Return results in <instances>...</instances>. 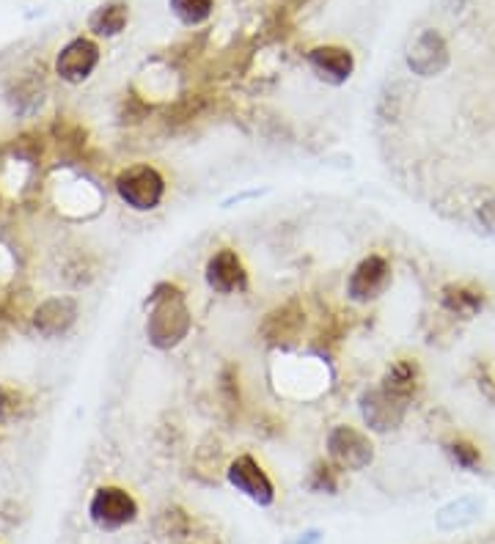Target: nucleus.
I'll use <instances>...</instances> for the list:
<instances>
[{"label":"nucleus","instance_id":"nucleus-1","mask_svg":"<svg viewBox=\"0 0 495 544\" xmlns=\"http://www.w3.org/2000/svg\"><path fill=\"white\" fill-rule=\"evenodd\" d=\"M193 330V316L185 303V294L171 283L157 286L149 297V316H146V338L154 349L168 352L176 349Z\"/></svg>","mask_w":495,"mask_h":544},{"label":"nucleus","instance_id":"nucleus-2","mask_svg":"<svg viewBox=\"0 0 495 544\" xmlns=\"http://www.w3.org/2000/svg\"><path fill=\"white\" fill-rule=\"evenodd\" d=\"M116 193L135 212H152L163 204L165 176L149 163L130 165L116 176Z\"/></svg>","mask_w":495,"mask_h":544},{"label":"nucleus","instance_id":"nucleus-3","mask_svg":"<svg viewBox=\"0 0 495 544\" xmlns=\"http://www.w3.org/2000/svg\"><path fill=\"white\" fill-rule=\"evenodd\" d=\"M325 448H328L330 465L336 470L361 473L374 462L372 437L350 424L333 426L325 437Z\"/></svg>","mask_w":495,"mask_h":544},{"label":"nucleus","instance_id":"nucleus-4","mask_svg":"<svg viewBox=\"0 0 495 544\" xmlns=\"http://www.w3.org/2000/svg\"><path fill=\"white\" fill-rule=\"evenodd\" d=\"M391 281H394L391 262L385 256H380V253H369V256H363L361 262L352 267L350 278H347V297H350L352 303L369 305L388 292Z\"/></svg>","mask_w":495,"mask_h":544},{"label":"nucleus","instance_id":"nucleus-5","mask_svg":"<svg viewBox=\"0 0 495 544\" xmlns=\"http://www.w3.org/2000/svg\"><path fill=\"white\" fill-rule=\"evenodd\" d=\"M88 517L99 531H119L138 520V503L121 487H99L88 501Z\"/></svg>","mask_w":495,"mask_h":544},{"label":"nucleus","instance_id":"nucleus-6","mask_svg":"<svg viewBox=\"0 0 495 544\" xmlns=\"http://www.w3.org/2000/svg\"><path fill=\"white\" fill-rule=\"evenodd\" d=\"M226 479L234 490L245 495L248 501L256 506H273L275 501V484L267 476V470L251 457V454H240L237 459H231L229 470H226Z\"/></svg>","mask_w":495,"mask_h":544},{"label":"nucleus","instance_id":"nucleus-7","mask_svg":"<svg viewBox=\"0 0 495 544\" xmlns=\"http://www.w3.org/2000/svg\"><path fill=\"white\" fill-rule=\"evenodd\" d=\"M407 415V402L396 399L388 391H383L380 385L372 391H363L361 396V418L369 432L385 435V432H394L402 426Z\"/></svg>","mask_w":495,"mask_h":544},{"label":"nucleus","instance_id":"nucleus-8","mask_svg":"<svg viewBox=\"0 0 495 544\" xmlns=\"http://www.w3.org/2000/svg\"><path fill=\"white\" fill-rule=\"evenodd\" d=\"M204 281L215 294H237L248 289V270L231 248H220L218 253L209 256L204 267Z\"/></svg>","mask_w":495,"mask_h":544},{"label":"nucleus","instance_id":"nucleus-9","mask_svg":"<svg viewBox=\"0 0 495 544\" xmlns=\"http://www.w3.org/2000/svg\"><path fill=\"white\" fill-rule=\"evenodd\" d=\"M99 64V47L86 36H77L66 44L64 50L55 58V75L61 77L64 83H83L91 77V72Z\"/></svg>","mask_w":495,"mask_h":544},{"label":"nucleus","instance_id":"nucleus-10","mask_svg":"<svg viewBox=\"0 0 495 544\" xmlns=\"http://www.w3.org/2000/svg\"><path fill=\"white\" fill-rule=\"evenodd\" d=\"M407 66L418 77H438L449 66V44L438 31L418 33L416 42L407 50Z\"/></svg>","mask_w":495,"mask_h":544},{"label":"nucleus","instance_id":"nucleus-11","mask_svg":"<svg viewBox=\"0 0 495 544\" xmlns=\"http://www.w3.org/2000/svg\"><path fill=\"white\" fill-rule=\"evenodd\" d=\"M308 66L328 86H344L352 77V72H355V58H352L347 47H339V44H319V47H314L308 53Z\"/></svg>","mask_w":495,"mask_h":544},{"label":"nucleus","instance_id":"nucleus-12","mask_svg":"<svg viewBox=\"0 0 495 544\" xmlns=\"http://www.w3.org/2000/svg\"><path fill=\"white\" fill-rule=\"evenodd\" d=\"M77 303L72 297H50L33 311V327L44 338L64 336L69 327L75 325Z\"/></svg>","mask_w":495,"mask_h":544},{"label":"nucleus","instance_id":"nucleus-13","mask_svg":"<svg viewBox=\"0 0 495 544\" xmlns=\"http://www.w3.org/2000/svg\"><path fill=\"white\" fill-rule=\"evenodd\" d=\"M440 305L451 316L471 319L484 308V294L479 289H473V286H465V283H446L440 289Z\"/></svg>","mask_w":495,"mask_h":544},{"label":"nucleus","instance_id":"nucleus-14","mask_svg":"<svg viewBox=\"0 0 495 544\" xmlns=\"http://www.w3.org/2000/svg\"><path fill=\"white\" fill-rule=\"evenodd\" d=\"M484 503L473 495H465V498H457V501L446 503L438 514H435V525L440 531H460V528H468L479 517H482Z\"/></svg>","mask_w":495,"mask_h":544},{"label":"nucleus","instance_id":"nucleus-15","mask_svg":"<svg viewBox=\"0 0 495 544\" xmlns=\"http://www.w3.org/2000/svg\"><path fill=\"white\" fill-rule=\"evenodd\" d=\"M418 380H421V374H418V366L413 360H396L394 366L383 374L380 388L410 404V399L418 391Z\"/></svg>","mask_w":495,"mask_h":544},{"label":"nucleus","instance_id":"nucleus-16","mask_svg":"<svg viewBox=\"0 0 495 544\" xmlns=\"http://www.w3.org/2000/svg\"><path fill=\"white\" fill-rule=\"evenodd\" d=\"M127 22H130V6L124 0H110L88 17V28L97 36H119L127 28Z\"/></svg>","mask_w":495,"mask_h":544},{"label":"nucleus","instance_id":"nucleus-17","mask_svg":"<svg viewBox=\"0 0 495 544\" xmlns=\"http://www.w3.org/2000/svg\"><path fill=\"white\" fill-rule=\"evenodd\" d=\"M168 6L174 11V17L182 25H201L212 17L215 11V0H168Z\"/></svg>","mask_w":495,"mask_h":544},{"label":"nucleus","instance_id":"nucleus-18","mask_svg":"<svg viewBox=\"0 0 495 544\" xmlns=\"http://www.w3.org/2000/svg\"><path fill=\"white\" fill-rule=\"evenodd\" d=\"M446 451H449L451 462L462 470H476L482 465L479 448L473 446V443H468V440H451L449 446H446Z\"/></svg>","mask_w":495,"mask_h":544},{"label":"nucleus","instance_id":"nucleus-19","mask_svg":"<svg viewBox=\"0 0 495 544\" xmlns=\"http://www.w3.org/2000/svg\"><path fill=\"white\" fill-rule=\"evenodd\" d=\"M308 487L319 495H336L339 492V479H336V468L333 465H325V462H319L311 470V479H308Z\"/></svg>","mask_w":495,"mask_h":544},{"label":"nucleus","instance_id":"nucleus-20","mask_svg":"<svg viewBox=\"0 0 495 544\" xmlns=\"http://www.w3.org/2000/svg\"><path fill=\"white\" fill-rule=\"evenodd\" d=\"M476 220H479V226H482L484 234L495 240V196L487 198L482 207L476 209Z\"/></svg>","mask_w":495,"mask_h":544},{"label":"nucleus","instance_id":"nucleus-21","mask_svg":"<svg viewBox=\"0 0 495 544\" xmlns=\"http://www.w3.org/2000/svg\"><path fill=\"white\" fill-rule=\"evenodd\" d=\"M319 542H322V531L311 528V531H303V534H297L289 544H319Z\"/></svg>","mask_w":495,"mask_h":544}]
</instances>
